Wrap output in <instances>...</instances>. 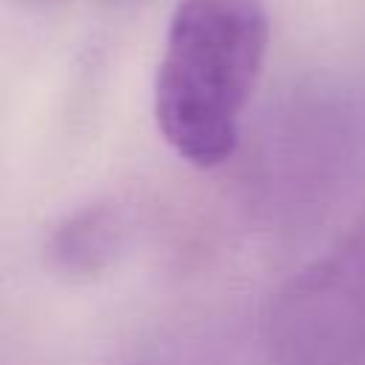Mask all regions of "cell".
Here are the masks:
<instances>
[{"label": "cell", "instance_id": "7a4b0ae2", "mask_svg": "<svg viewBox=\"0 0 365 365\" xmlns=\"http://www.w3.org/2000/svg\"><path fill=\"white\" fill-rule=\"evenodd\" d=\"M271 365H365V217L268 299Z\"/></svg>", "mask_w": 365, "mask_h": 365}, {"label": "cell", "instance_id": "3957f363", "mask_svg": "<svg viewBox=\"0 0 365 365\" xmlns=\"http://www.w3.org/2000/svg\"><path fill=\"white\" fill-rule=\"evenodd\" d=\"M134 214L117 200H94L63 214L46 234V262L68 279H91L131 248Z\"/></svg>", "mask_w": 365, "mask_h": 365}, {"label": "cell", "instance_id": "6da1fadb", "mask_svg": "<svg viewBox=\"0 0 365 365\" xmlns=\"http://www.w3.org/2000/svg\"><path fill=\"white\" fill-rule=\"evenodd\" d=\"M268 34L262 0L174 6L154 74V120L168 148L188 165L214 168L234 157Z\"/></svg>", "mask_w": 365, "mask_h": 365}]
</instances>
